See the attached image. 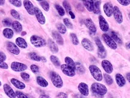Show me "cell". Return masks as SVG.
I'll list each match as a JSON object with an SVG mask.
<instances>
[{
    "mask_svg": "<svg viewBox=\"0 0 130 98\" xmlns=\"http://www.w3.org/2000/svg\"><path fill=\"white\" fill-rule=\"evenodd\" d=\"M91 90L93 94H98L101 96H104L107 92V87L104 85L98 83H94L91 86Z\"/></svg>",
    "mask_w": 130,
    "mask_h": 98,
    "instance_id": "1",
    "label": "cell"
},
{
    "mask_svg": "<svg viewBox=\"0 0 130 98\" xmlns=\"http://www.w3.org/2000/svg\"><path fill=\"white\" fill-rule=\"evenodd\" d=\"M50 78L53 83V84L55 87L57 88H61L63 86V80L61 79V76L55 72H51L50 73Z\"/></svg>",
    "mask_w": 130,
    "mask_h": 98,
    "instance_id": "2",
    "label": "cell"
},
{
    "mask_svg": "<svg viewBox=\"0 0 130 98\" xmlns=\"http://www.w3.org/2000/svg\"><path fill=\"white\" fill-rule=\"evenodd\" d=\"M30 42L32 45L36 48H40L46 45V40L42 37L36 35H33L30 37Z\"/></svg>",
    "mask_w": 130,
    "mask_h": 98,
    "instance_id": "3",
    "label": "cell"
},
{
    "mask_svg": "<svg viewBox=\"0 0 130 98\" xmlns=\"http://www.w3.org/2000/svg\"><path fill=\"white\" fill-rule=\"evenodd\" d=\"M89 71L92 76L97 81H101L102 79V72L100 69L96 65H90L89 66Z\"/></svg>",
    "mask_w": 130,
    "mask_h": 98,
    "instance_id": "4",
    "label": "cell"
},
{
    "mask_svg": "<svg viewBox=\"0 0 130 98\" xmlns=\"http://www.w3.org/2000/svg\"><path fill=\"white\" fill-rule=\"evenodd\" d=\"M95 41L96 45H97L98 48V55L99 58H104L107 55V52L105 51V49L102 45L101 41L99 37H96L95 39Z\"/></svg>",
    "mask_w": 130,
    "mask_h": 98,
    "instance_id": "5",
    "label": "cell"
},
{
    "mask_svg": "<svg viewBox=\"0 0 130 98\" xmlns=\"http://www.w3.org/2000/svg\"><path fill=\"white\" fill-rule=\"evenodd\" d=\"M102 39H103L104 41L105 42V43L107 44L109 48H110L112 50H116L118 48V45L116 42L112 39V38L108 35H107V34H103L102 36Z\"/></svg>",
    "mask_w": 130,
    "mask_h": 98,
    "instance_id": "6",
    "label": "cell"
},
{
    "mask_svg": "<svg viewBox=\"0 0 130 98\" xmlns=\"http://www.w3.org/2000/svg\"><path fill=\"white\" fill-rule=\"evenodd\" d=\"M11 68L14 72H23L27 69V66L24 63L13 61L11 64Z\"/></svg>",
    "mask_w": 130,
    "mask_h": 98,
    "instance_id": "7",
    "label": "cell"
},
{
    "mask_svg": "<svg viewBox=\"0 0 130 98\" xmlns=\"http://www.w3.org/2000/svg\"><path fill=\"white\" fill-rule=\"evenodd\" d=\"M61 70L64 75L70 77H72L75 75V71L66 64L61 65Z\"/></svg>",
    "mask_w": 130,
    "mask_h": 98,
    "instance_id": "8",
    "label": "cell"
},
{
    "mask_svg": "<svg viewBox=\"0 0 130 98\" xmlns=\"http://www.w3.org/2000/svg\"><path fill=\"white\" fill-rule=\"evenodd\" d=\"M113 16L115 19L118 24H122L123 22L122 13L118 6L113 7Z\"/></svg>",
    "mask_w": 130,
    "mask_h": 98,
    "instance_id": "9",
    "label": "cell"
},
{
    "mask_svg": "<svg viewBox=\"0 0 130 98\" xmlns=\"http://www.w3.org/2000/svg\"><path fill=\"white\" fill-rule=\"evenodd\" d=\"M6 47H7V50L9 51L10 53L14 55H18L20 53V50L18 48V46H16L15 44L12 43V42H8L6 43Z\"/></svg>",
    "mask_w": 130,
    "mask_h": 98,
    "instance_id": "10",
    "label": "cell"
},
{
    "mask_svg": "<svg viewBox=\"0 0 130 98\" xmlns=\"http://www.w3.org/2000/svg\"><path fill=\"white\" fill-rule=\"evenodd\" d=\"M98 19L101 30L104 32L108 31L109 30V25H108V23L107 22V21L105 20V19L103 16L101 15L98 17Z\"/></svg>",
    "mask_w": 130,
    "mask_h": 98,
    "instance_id": "11",
    "label": "cell"
},
{
    "mask_svg": "<svg viewBox=\"0 0 130 98\" xmlns=\"http://www.w3.org/2000/svg\"><path fill=\"white\" fill-rule=\"evenodd\" d=\"M35 15L36 17V19L37 21L40 23L41 25H43L46 22V19L43 14L42 13V11L39 9L38 7H35Z\"/></svg>",
    "mask_w": 130,
    "mask_h": 98,
    "instance_id": "12",
    "label": "cell"
},
{
    "mask_svg": "<svg viewBox=\"0 0 130 98\" xmlns=\"http://www.w3.org/2000/svg\"><path fill=\"white\" fill-rule=\"evenodd\" d=\"M24 6L25 7L26 10L30 14V15H34L35 14V7H34L32 3L30 1H28V0H25L23 1Z\"/></svg>",
    "mask_w": 130,
    "mask_h": 98,
    "instance_id": "13",
    "label": "cell"
},
{
    "mask_svg": "<svg viewBox=\"0 0 130 98\" xmlns=\"http://www.w3.org/2000/svg\"><path fill=\"white\" fill-rule=\"evenodd\" d=\"M78 89L79 93L84 96H87L89 94V87L87 84L84 83H79L78 86Z\"/></svg>",
    "mask_w": 130,
    "mask_h": 98,
    "instance_id": "14",
    "label": "cell"
},
{
    "mask_svg": "<svg viewBox=\"0 0 130 98\" xmlns=\"http://www.w3.org/2000/svg\"><path fill=\"white\" fill-rule=\"evenodd\" d=\"M3 89H4L5 93L6 94V95H7L8 97H9L10 98L16 97L15 92H14L12 88L11 87L9 84H4V86H3Z\"/></svg>",
    "mask_w": 130,
    "mask_h": 98,
    "instance_id": "15",
    "label": "cell"
},
{
    "mask_svg": "<svg viewBox=\"0 0 130 98\" xmlns=\"http://www.w3.org/2000/svg\"><path fill=\"white\" fill-rule=\"evenodd\" d=\"M102 67L103 68L105 72H106L107 73H111L113 71V65L110 63L109 61L107 60H102L101 62Z\"/></svg>",
    "mask_w": 130,
    "mask_h": 98,
    "instance_id": "16",
    "label": "cell"
},
{
    "mask_svg": "<svg viewBox=\"0 0 130 98\" xmlns=\"http://www.w3.org/2000/svg\"><path fill=\"white\" fill-rule=\"evenodd\" d=\"M103 9L105 14L108 17H111L113 14V6L111 3L108 2L105 3L103 6Z\"/></svg>",
    "mask_w": 130,
    "mask_h": 98,
    "instance_id": "17",
    "label": "cell"
},
{
    "mask_svg": "<svg viewBox=\"0 0 130 98\" xmlns=\"http://www.w3.org/2000/svg\"><path fill=\"white\" fill-rule=\"evenodd\" d=\"M81 44L83 46L89 51H93L94 50V46L92 42L90 40L87 38H84L81 41Z\"/></svg>",
    "mask_w": 130,
    "mask_h": 98,
    "instance_id": "18",
    "label": "cell"
},
{
    "mask_svg": "<svg viewBox=\"0 0 130 98\" xmlns=\"http://www.w3.org/2000/svg\"><path fill=\"white\" fill-rule=\"evenodd\" d=\"M84 24H85L86 27H87V28L91 32H94V33L96 32V28L95 27V24H94L93 22L90 18L86 19L85 21H84Z\"/></svg>",
    "mask_w": 130,
    "mask_h": 98,
    "instance_id": "19",
    "label": "cell"
},
{
    "mask_svg": "<svg viewBox=\"0 0 130 98\" xmlns=\"http://www.w3.org/2000/svg\"><path fill=\"white\" fill-rule=\"evenodd\" d=\"M52 36H53L54 39L56 40V42L58 45H63L64 44V40H63V37H61V34L59 32L56 31H53L52 32Z\"/></svg>",
    "mask_w": 130,
    "mask_h": 98,
    "instance_id": "20",
    "label": "cell"
},
{
    "mask_svg": "<svg viewBox=\"0 0 130 98\" xmlns=\"http://www.w3.org/2000/svg\"><path fill=\"white\" fill-rule=\"evenodd\" d=\"M10 82L18 89L23 90L25 88V85L24 83L19 81L17 79H15V78H12L10 79Z\"/></svg>",
    "mask_w": 130,
    "mask_h": 98,
    "instance_id": "21",
    "label": "cell"
},
{
    "mask_svg": "<svg viewBox=\"0 0 130 98\" xmlns=\"http://www.w3.org/2000/svg\"><path fill=\"white\" fill-rule=\"evenodd\" d=\"M115 78H116V81L117 84L118 85L119 87H122L125 86L126 84V81L124 77H123L121 73H117L115 76Z\"/></svg>",
    "mask_w": 130,
    "mask_h": 98,
    "instance_id": "22",
    "label": "cell"
},
{
    "mask_svg": "<svg viewBox=\"0 0 130 98\" xmlns=\"http://www.w3.org/2000/svg\"><path fill=\"white\" fill-rule=\"evenodd\" d=\"M48 45L49 48L53 53H57L58 52V48L57 44L51 39H49L48 40Z\"/></svg>",
    "mask_w": 130,
    "mask_h": 98,
    "instance_id": "23",
    "label": "cell"
},
{
    "mask_svg": "<svg viewBox=\"0 0 130 98\" xmlns=\"http://www.w3.org/2000/svg\"><path fill=\"white\" fill-rule=\"evenodd\" d=\"M16 45L18 46L19 48L22 49H25L28 47L27 42L25 41V39H24L22 37H18L16 39Z\"/></svg>",
    "mask_w": 130,
    "mask_h": 98,
    "instance_id": "24",
    "label": "cell"
},
{
    "mask_svg": "<svg viewBox=\"0 0 130 98\" xmlns=\"http://www.w3.org/2000/svg\"><path fill=\"white\" fill-rule=\"evenodd\" d=\"M3 34L4 36L7 39H12L14 35L13 31L9 28H6L3 31Z\"/></svg>",
    "mask_w": 130,
    "mask_h": 98,
    "instance_id": "25",
    "label": "cell"
},
{
    "mask_svg": "<svg viewBox=\"0 0 130 98\" xmlns=\"http://www.w3.org/2000/svg\"><path fill=\"white\" fill-rule=\"evenodd\" d=\"M36 81L37 84H38L40 87H46L48 86V83L44 78L42 76H37L36 78Z\"/></svg>",
    "mask_w": 130,
    "mask_h": 98,
    "instance_id": "26",
    "label": "cell"
},
{
    "mask_svg": "<svg viewBox=\"0 0 130 98\" xmlns=\"http://www.w3.org/2000/svg\"><path fill=\"white\" fill-rule=\"evenodd\" d=\"M83 3L84 6L89 11H93V5L94 1H90V0H86V1H83Z\"/></svg>",
    "mask_w": 130,
    "mask_h": 98,
    "instance_id": "27",
    "label": "cell"
},
{
    "mask_svg": "<svg viewBox=\"0 0 130 98\" xmlns=\"http://www.w3.org/2000/svg\"><path fill=\"white\" fill-rule=\"evenodd\" d=\"M12 28L16 32H19L22 31V26L21 24L18 21H14L12 23Z\"/></svg>",
    "mask_w": 130,
    "mask_h": 98,
    "instance_id": "28",
    "label": "cell"
},
{
    "mask_svg": "<svg viewBox=\"0 0 130 98\" xmlns=\"http://www.w3.org/2000/svg\"><path fill=\"white\" fill-rule=\"evenodd\" d=\"M64 61L65 63H66V64H67L68 66H69L71 67V68L74 69L75 71V63L74 60H73L72 58H70L69 57H66V58H64Z\"/></svg>",
    "mask_w": 130,
    "mask_h": 98,
    "instance_id": "29",
    "label": "cell"
},
{
    "mask_svg": "<svg viewBox=\"0 0 130 98\" xmlns=\"http://www.w3.org/2000/svg\"><path fill=\"white\" fill-rule=\"evenodd\" d=\"M111 38L115 42H117V43L120 44V45H122L123 43L122 40L121 39V37L119 36L118 33H116L115 31H111Z\"/></svg>",
    "mask_w": 130,
    "mask_h": 98,
    "instance_id": "30",
    "label": "cell"
},
{
    "mask_svg": "<svg viewBox=\"0 0 130 98\" xmlns=\"http://www.w3.org/2000/svg\"><path fill=\"white\" fill-rule=\"evenodd\" d=\"M100 5H101V1H96L94 3L93 5V11L94 13L99 14L101 13V9H100Z\"/></svg>",
    "mask_w": 130,
    "mask_h": 98,
    "instance_id": "31",
    "label": "cell"
},
{
    "mask_svg": "<svg viewBox=\"0 0 130 98\" xmlns=\"http://www.w3.org/2000/svg\"><path fill=\"white\" fill-rule=\"evenodd\" d=\"M56 27L58 31V32L61 34H64L66 32V28L64 25L61 23H58L56 24Z\"/></svg>",
    "mask_w": 130,
    "mask_h": 98,
    "instance_id": "32",
    "label": "cell"
},
{
    "mask_svg": "<svg viewBox=\"0 0 130 98\" xmlns=\"http://www.w3.org/2000/svg\"><path fill=\"white\" fill-rule=\"evenodd\" d=\"M50 60L53 63V64L56 67H59L60 66V61L57 57L55 56V55H51L50 57Z\"/></svg>",
    "mask_w": 130,
    "mask_h": 98,
    "instance_id": "33",
    "label": "cell"
},
{
    "mask_svg": "<svg viewBox=\"0 0 130 98\" xmlns=\"http://www.w3.org/2000/svg\"><path fill=\"white\" fill-rule=\"evenodd\" d=\"M75 67V70H77L78 73H79V74H83L85 72V68L80 63H76Z\"/></svg>",
    "mask_w": 130,
    "mask_h": 98,
    "instance_id": "34",
    "label": "cell"
},
{
    "mask_svg": "<svg viewBox=\"0 0 130 98\" xmlns=\"http://www.w3.org/2000/svg\"><path fill=\"white\" fill-rule=\"evenodd\" d=\"M29 57L31 59L36 61H41V57L38 55L36 53H30L29 54Z\"/></svg>",
    "mask_w": 130,
    "mask_h": 98,
    "instance_id": "35",
    "label": "cell"
},
{
    "mask_svg": "<svg viewBox=\"0 0 130 98\" xmlns=\"http://www.w3.org/2000/svg\"><path fill=\"white\" fill-rule=\"evenodd\" d=\"M40 4L45 11H48L50 10V4L46 1H40Z\"/></svg>",
    "mask_w": 130,
    "mask_h": 98,
    "instance_id": "36",
    "label": "cell"
},
{
    "mask_svg": "<svg viewBox=\"0 0 130 98\" xmlns=\"http://www.w3.org/2000/svg\"><path fill=\"white\" fill-rule=\"evenodd\" d=\"M70 36H71V40H72V43L74 45H78L79 44V40L78 39L75 33H71L70 34Z\"/></svg>",
    "mask_w": 130,
    "mask_h": 98,
    "instance_id": "37",
    "label": "cell"
},
{
    "mask_svg": "<svg viewBox=\"0 0 130 98\" xmlns=\"http://www.w3.org/2000/svg\"><path fill=\"white\" fill-rule=\"evenodd\" d=\"M55 7H56V10H57L58 13L59 14L60 16H63L64 15L65 11H64V9H63V8L61 7V6H60V5H58V4H56L55 5Z\"/></svg>",
    "mask_w": 130,
    "mask_h": 98,
    "instance_id": "38",
    "label": "cell"
},
{
    "mask_svg": "<svg viewBox=\"0 0 130 98\" xmlns=\"http://www.w3.org/2000/svg\"><path fill=\"white\" fill-rule=\"evenodd\" d=\"M104 78L105 83H106L107 84L111 85L112 84H113V79H112V78L111 77V76L105 73V74L104 75Z\"/></svg>",
    "mask_w": 130,
    "mask_h": 98,
    "instance_id": "39",
    "label": "cell"
},
{
    "mask_svg": "<svg viewBox=\"0 0 130 98\" xmlns=\"http://www.w3.org/2000/svg\"><path fill=\"white\" fill-rule=\"evenodd\" d=\"M63 23H64L65 27H67L68 28H70V29L73 28L72 24L71 23V22L68 18L63 19Z\"/></svg>",
    "mask_w": 130,
    "mask_h": 98,
    "instance_id": "40",
    "label": "cell"
},
{
    "mask_svg": "<svg viewBox=\"0 0 130 98\" xmlns=\"http://www.w3.org/2000/svg\"><path fill=\"white\" fill-rule=\"evenodd\" d=\"M9 3L17 7H21L22 6V1L20 0H9Z\"/></svg>",
    "mask_w": 130,
    "mask_h": 98,
    "instance_id": "41",
    "label": "cell"
},
{
    "mask_svg": "<svg viewBox=\"0 0 130 98\" xmlns=\"http://www.w3.org/2000/svg\"><path fill=\"white\" fill-rule=\"evenodd\" d=\"M12 21L10 18H5L3 20V24L6 27H10L12 25Z\"/></svg>",
    "mask_w": 130,
    "mask_h": 98,
    "instance_id": "42",
    "label": "cell"
},
{
    "mask_svg": "<svg viewBox=\"0 0 130 98\" xmlns=\"http://www.w3.org/2000/svg\"><path fill=\"white\" fill-rule=\"evenodd\" d=\"M63 7H64L65 10H66L67 12L69 13V11H72V8H71V5L69 4V3L66 1H64L63 2Z\"/></svg>",
    "mask_w": 130,
    "mask_h": 98,
    "instance_id": "43",
    "label": "cell"
},
{
    "mask_svg": "<svg viewBox=\"0 0 130 98\" xmlns=\"http://www.w3.org/2000/svg\"><path fill=\"white\" fill-rule=\"evenodd\" d=\"M10 14L11 15H12L13 17L15 19H20V14L16 10L14 9H12L10 10Z\"/></svg>",
    "mask_w": 130,
    "mask_h": 98,
    "instance_id": "44",
    "label": "cell"
},
{
    "mask_svg": "<svg viewBox=\"0 0 130 98\" xmlns=\"http://www.w3.org/2000/svg\"><path fill=\"white\" fill-rule=\"evenodd\" d=\"M16 96L18 98H28V96H27L26 94L23 93L22 92L19 91H15Z\"/></svg>",
    "mask_w": 130,
    "mask_h": 98,
    "instance_id": "45",
    "label": "cell"
},
{
    "mask_svg": "<svg viewBox=\"0 0 130 98\" xmlns=\"http://www.w3.org/2000/svg\"><path fill=\"white\" fill-rule=\"evenodd\" d=\"M30 69L33 73H37L39 72V68L36 64H32L30 66Z\"/></svg>",
    "mask_w": 130,
    "mask_h": 98,
    "instance_id": "46",
    "label": "cell"
},
{
    "mask_svg": "<svg viewBox=\"0 0 130 98\" xmlns=\"http://www.w3.org/2000/svg\"><path fill=\"white\" fill-rule=\"evenodd\" d=\"M21 78H22L24 80H25V81H28L29 79H30V75L28 74V73H25V72H22L21 73Z\"/></svg>",
    "mask_w": 130,
    "mask_h": 98,
    "instance_id": "47",
    "label": "cell"
},
{
    "mask_svg": "<svg viewBox=\"0 0 130 98\" xmlns=\"http://www.w3.org/2000/svg\"><path fill=\"white\" fill-rule=\"evenodd\" d=\"M118 2L124 6H127L130 4V0H118Z\"/></svg>",
    "mask_w": 130,
    "mask_h": 98,
    "instance_id": "48",
    "label": "cell"
},
{
    "mask_svg": "<svg viewBox=\"0 0 130 98\" xmlns=\"http://www.w3.org/2000/svg\"><path fill=\"white\" fill-rule=\"evenodd\" d=\"M9 68V66L7 63H5L4 61L0 60V69H7Z\"/></svg>",
    "mask_w": 130,
    "mask_h": 98,
    "instance_id": "49",
    "label": "cell"
},
{
    "mask_svg": "<svg viewBox=\"0 0 130 98\" xmlns=\"http://www.w3.org/2000/svg\"><path fill=\"white\" fill-rule=\"evenodd\" d=\"M68 94L63 92L58 93L56 96V98H68Z\"/></svg>",
    "mask_w": 130,
    "mask_h": 98,
    "instance_id": "50",
    "label": "cell"
},
{
    "mask_svg": "<svg viewBox=\"0 0 130 98\" xmlns=\"http://www.w3.org/2000/svg\"><path fill=\"white\" fill-rule=\"evenodd\" d=\"M6 58H7V57H6V54L3 52L0 51V60L4 61L6 60Z\"/></svg>",
    "mask_w": 130,
    "mask_h": 98,
    "instance_id": "51",
    "label": "cell"
},
{
    "mask_svg": "<svg viewBox=\"0 0 130 98\" xmlns=\"http://www.w3.org/2000/svg\"><path fill=\"white\" fill-rule=\"evenodd\" d=\"M69 15L71 16V18L72 19H75V14H74V13L72 12V11H69Z\"/></svg>",
    "mask_w": 130,
    "mask_h": 98,
    "instance_id": "52",
    "label": "cell"
},
{
    "mask_svg": "<svg viewBox=\"0 0 130 98\" xmlns=\"http://www.w3.org/2000/svg\"><path fill=\"white\" fill-rule=\"evenodd\" d=\"M39 98H51V97L48 95H46V94H42V95H40L39 97Z\"/></svg>",
    "mask_w": 130,
    "mask_h": 98,
    "instance_id": "53",
    "label": "cell"
},
{
    "mask_svg": "<svg viewBox=\"0 0 130 98\" xmlns=\"http://www.w3.org/2000/svg\"><path fill=\"white\" fill-rule=\"evenodd\" d=\"M126 78H127L128 82L130 83V73H128L126 75Z\"/></svg>",
    "mask_w": 130,
    "mask_h": 98,
    "instance_id": "54",
    "label": "cell"
},
{
    "mask_svg": "<svg viewBox=\"0 0 130 98\" xmlns=\"http://www.w3.org/2000/svg\"><path fill=\"white\" fill-rule=\"evenodd\" d=\"M41 61H42L43 62H46V59L44 57H41Z\"/></svg>",
    "mask_w": 130,
    "mask_h": 98,
    "instance_id": "55",
    "label": "cell"
},
{
    "mask_svg": "<svg viewBox=\"0 0 130 98\" xmlns=\"http://www.w3.org/2000/svg\"><path fill=\"white\" fill-rule=\"evenodd\" d=\"M5 4V1H3V0H0V6H3Z\"/></svg>",
    "mask_w": 130,
    "mask_h": 98,
    "instance_id": "56",
    "label": "cell"
},
{
    "mask_svg": "<svg viewBox=\"0 0 130 98\" xmlns=\"http://www.w3.org/2000/svg\"><path fill=\"white\" fill-rule=\"evenodd\" d=\"M126 48L128 49V50H130V42L126 45Z\"/></svg>",
    "mask_w": 130,
    "mask_h": 98,
    "instance_id": "57",
    "label": "cell"
},
{
    "mask_svg": "<svg viewBox=\"0 0 130 98\" xmlns=\"http://www.w3.org/2000/svg\"><path fill=\"white\" fill-rule=\"evenodd\" d=\"M25 34H26V32H25V31H23L22 33H21V35L22 36H25Z\"/></svg>",
    "mask_w": 130,
    "mask_h": 98,
    "instance_id": "58",
    "label": "cell"
},
{
    "mask_svg": "<svg viewBox=\"0 0 130 98\" xmlns=\"http://www.w3.org/2000/svg\"><path fill=\"white\" fill-rule=\"evenodd\" d=\"M129 20H130V12L129 13Z\"/></svg>",
    "mask_w": 130,
    "mask_h": 98,
    "instance_id": "59",
    "label": "cell"
},
{
    "mask_svg": "<svg viewBox=\"0 0 130 98\" xmlns=\"http://www.w3.org/2000/svg\"><path fill=\"white\" fill-rule=\"evenodd\" d=\"M1 81H0V87H1Z\"/></svg>",
    "mask_w": 130,
    "mask_h": 98,
    "instance_id": "60",
    "label": "cell"
},
{
    "mask_svg": "<svg viewBox=\"0 0 130 98\" xmlns=\"http://www.w3.org/2000/svg\"><path fill=\"white\" fill-rule=\"evenodd\" d=\"M79 98H85V97H82V96H81V97H79Z\"/></svg>",
    "mask_w": 130,
    "mask_h": 98,
    "instance_id": "61",
    "label": "cell"
}]
</instances>
